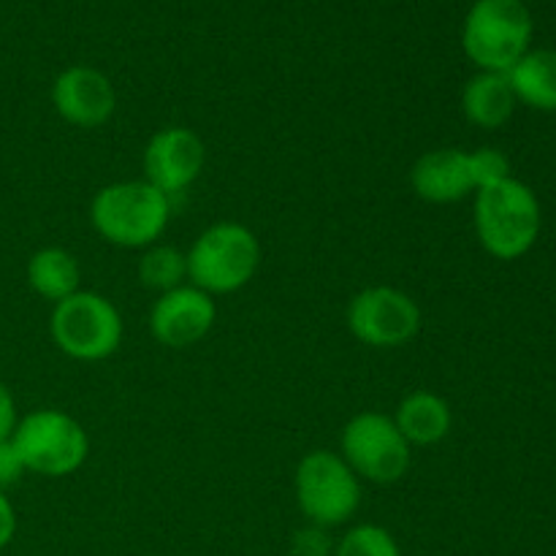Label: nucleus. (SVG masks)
I'll use <instances>...</instances> for the list:
<instances>
[{
  "label": "nucleus",
  "mask_w": 556,
  "mask_h": 556,
  "mask_svg": "<svg viewBox=\"0 0 556 556\" xmlns=\"http://www.w3.org/2000/svg\"><path fill=\"white\" fill-rule=\"evenodd\" d=\"M168 217V195L147 179L106 185L90 204V220L98 237L117 248H150L166 231Z\"/></svg>",
  "instance_id": "nucleus-1"
},
{
  "label": "nucleus",
  "mask_w": 556,
  "mask_h": 556,
  "mask_svg": "<svg viewBox=\"0 0 556 556\" xmlns=\"http://www.w3.org/2000/svg\"><path fill=\"white\" fill-rule=\"evenodd\" d=\"M476 231L494 258L516 261L530 253L541 233V204L530 185L508 177L478 190Z\"/></svg>",
  "instance_id": "nucleus-2"
},
{
  "label": "nucleus",
  "mask_w": 556,
  "mask_h": 556,
  "mask_svg": "<svg viewBox=\"0 0 556 556\" xmlns=\"http://www.w3.org/2000/svg\"><path fill=\"white\" fill-rule=\"evenodd\" d=\"M532 41V14L525 0H476L462 27L465 54L481 71L508 74Z\"/></svg>",
  "instance_id": "nucleus-3"
},
{
  "label": "nucleus",
  "mask_w": 556,
  "mask_h": 556,
  "mask_svg": "<svg viewBox=\"0 0 556 556\" xmlns=\"http://www.w3.org/2000/svg\"><path fill=\"white\" fill-rule=\"evenodd\" d=\"M258 266V237L242 223H215L190 248L188 280L210 296L233 293L253 280Z\"/></svg>",
  "instance_id": "nucleus-4"
},
{
  "label": "nucleus",
  "mask_w": 556,
  "mask_h": 556,
  "mask_svg": "<svg viewBox=\"0 0 556 556\" xmlns=\"http://www.w3.org/2000/svg\"><path fill=\"white\" fill-rule=\"evenodd\" d=\"M11 445L25 470L47 478H63L79 470L90 454V440L81 424L60 410H36L16 424Z\"/></svg>",
  "instance_id": "nucleus-5"
},
{
  "label": "nucleus",
  "mask_w": 556,
  "mask_h": 556,
  "mask_svg": "<svg viewBox=\"0 0 556 556\" xmlns=\"http://www.w3.org/2000/svg\"><path fill=\"white\" fill-rule=\"evenodd\" d=\"M49 331L65 356L76 362H101L123 342V318L101 293L76 291L54 304Z\"/></svg>",
  "instance_id": "nucleus-6"
},
{
  "label": "nucleus",
  "mask_w": 556,
  "mask_h": 556,
  "mask_svg": "<svg viewBox=\"0 0 556 556\" xmlns=\"http://www.w3.org/2000/svg\"><path fill=\"white\" fill-rule=\"evenodd\" d=\"M299 510L315 527H340L362 505V483L340 454L309 451L296 467Z\"/></svg>",
  "instance_id": "nucleus-7"
},
{
  "label": "nucleus",
  "mask_w": 556,
  "mask_h": 556,
  "mask_svg": "<svg viewBox=\"0 0 556 556\" xmlns=\"http://www.w3.org/2000/svg\"><path fill=\"white\" fill-rule=\"evenodd\" d=\"M342 459L364 481L389 483L402 481L410 470V443L402 438L394 418L383 413H358L342 429Z\"/></svg>",
  "instance_id": "nucleus-8"
},
{
  "label": "nucleus",
  "mask_w": 556,
  "mask_h": 556,
  "mask_svg": "<svg viewBox=\"0 0 556 556\" xmlns=\"http://www.w3.org/2000/svg\"><path fill=\"white\" fill-rule=\"evenodd\" d=\"M348 329L369 348H402L421 329V309L400 288H364L348 304Z\"/></svg>",
  "instance_id": "nucleus-9"
},
{
  "label": "nucleus",
  "mask_w": 556,
  "mask_h": 556,
  "mask_svg": "<svg viewBox=\"0 0 556 556\" xmlns=\"http://www.w3.org/2000/svg\"><path fill=\"white\" fill-rule=\"evenodd\" d=\"M217 307L210 293L195 286H179L157 296L150 313V329L161 345L172 351L195 345L212 331Z\"/></svg>",
  "instance_id": "nucleus-10"
},
{
  "label": "nucleus",
  "mask_w": 556,
  "mask_h": 556,
  "mask_svg": "<svg viewBox=\"0 0 556 556\" xmlns=\"http://www.w3.org/2000/svg\"><path fill=\"white\" fill-rule=\"evenodd\" d=\"M204 161L206 150L199 134L179 125L163 128L152 136L144 150V179L172 199L199 179Z\"/></svg>",
  "instance_id": "nucleus-11"
},
{
  "label": "nucleus",
  "mask_w": 556,
  "mask_h": 556,
  "mask_svg": "<svg viewBox=\"0 0 556 556\" xmlns=\"http://www.w3.org/2000/svg\"><path fill=\"white\" fill-rule=\"evenodd\" d=\"M52 103L65 123L76 128H101L117 109V92L103 71L71 65L54 79Z\"/></svg>",
  "instance_id": "nucleus-12"
},
{
  "label": "nucleus",
  "mask_w": 556,
  "mask_h": 556,
  "mask_svg": "<svg viewBox=\"0 0 556 556\" xmlns=\"http://www.w3.org/2000/svg\"><path fill=\"white\" fill-rule=\"evenodd\" d=\"M410 185L418 199L429 204H456L476 190L470 174V155L465 150H432L416 161Z\"/></svg>",
  "instance_id": "nucleus-13"
},
{
  "label": "nucleus",
  "mask_w": 556,
  "mask_h": 556,
  "mask_svg": "<svg viewBox=\"0 0 556 556\" xmlns=\"http://www.w3.org/2000/svg\"><path fill=\"white\" fill-rule=\"evenodd\" d=\"M516 109V92L510 87L508 74H492L481 71L472 76L462 92V112L478 128H503Z\"/></svg>",
  "instance_id": "nucleus-14"
},
{
  "label": "nucleus",
  "mask_w": 556,
  "mask_h": 556,
  "mask_svg": "<svg viewBox=\"0 0 556 556\" xmlns=\"http://www.w3.org/2000/svg\"><path fill=\"white\" fill-rule=\"evenodd\" d=\"M394 424L410 445H434L448 438L454 418L443 396L432 391H413L396 407Z\"/></svg>",
  "instance_id": "nucleus-15"
},
{
  "label": "nucleus",
  "mask_w": 556,
  "mask_h": 556,
  "mask_svg": "<svg viewBox=\"0 0 556 556\" xmlns=\"http://www.w3.org/2000/svg\"><path fill=\"white\" fill-rule=\"evenodd\" d=\"M508 81L516 92V101L538 109V112H556V52L554 49H535L527 52L514 68L508 71Z\"/></svg>",
  "instance_id": "nucleus-16"
},
{
  "label": "nucleus",
  "mask_w": 556,
  "mask_h": 556,
  "mask_svg": "<svg viewBox=\"0 0 556 556\" xmlns=\"http://www.w3.org/2000/svg\"><path fill=\"white\" fill-rule=\"evenodd\" d=\"M79 280L81 269L68 250L43 248L27 261V282H30V288L38 296L49 299L54 304L74 296L79 291Z\"/></svg>",
  "instance_id": "nucleus-17"
},
{
  "label": "nucleus",
  "mask_w": 556,
  "mask_h": 556,
  "mask_svg": "<svg viewBox=\"0 0 556 556\" xmlns=\"http://www.w3.org/2000/svg\"><path fill=\"white\" fill-rule=\"evenodd\" d=\"M139 277L147 288H155L161 293L174 291L188 280V255L168 244L150 248L139 261Z\"/></svg>",
  "instance_id": "nucleus-18"
},
{
  "label": "nucleus",
  "mask_w": 556,
  "mask_h": 556,
  "mask_svg": "<svg viewBox=\"0 0 556 556\" xmlns=\"http://www.w3.org/2000/svg\"><path fill=\"white\" fill-rule=\"evenodd\" d=\"M331 556H402L394 535L378 525H358L342 535Z\"/></svg>",
  "instance_id": "nucleus-19"
},
{
  "label": "nucleus",
  "mask_w": 556,
  "mask_h": 556,
  "mask_svg": "<svg viewBox=\"0 0 556 556\" xmlns=\"http://www.w3.org/2000/svg\"><path fill=\"white\" fill-rule=\"evenodd\" d=\"M467 155H470V174L472 182H476V193L510 177V161L494 147H481V150L467 152Z\"/></svg>",
  "instance_id": "nucleus-20"
},
{
  "label": "nucleus",
  "mask_w": 556,
  "mask_h": 556,
  "mask_svg": "<svg viewBox=\"0 0 556 556\" xmlns=\"http://www.w3.org/2000/svg\"><path fill=\"white\" fill-rule=\"evenodd\" d=\"M334 554V543H331L329 532L324 527H307V530L296 532L293 538V556H331Z\"/></svg>",
  "instance_id": "nucleus-21"
},
{
  "label": "nucleus",
  "mask_w": 556,
  "mask_h": 556,
  "mask_svg": "<svg viewBox=\"0 0 556 556\" xmlns=\"http://www.w3.org/2000/svg\"><path fill=\"white\" fill-rule=\"evenodd\" d=\"M22 472H25V465H22L20 454H16V448L11 445V440L0 443V492L14 486L22 478Z\"/></svg>",
  "instance_id": "nucleus-22"
},
{
  "label": "nucleus",
  "mask_w": 556,
  "mask_h": 556,
  "mask_svg": "<svg viewBox=\"0 0 556 556\" xmlns=\"http://www.w3.org/2000/svg\"><path fill=\"white\" fill-rule=\"evenodd\" d=\"M16 402L14 396H11V391L5 389L3 383H0V443H5V440H11V434H14L16 429Z\"/></svg>",
  "instance_id": "nucleus-23"
},
{
  "label": "nucleus",
  "mask_w": 556,
  "mask_h": 556,
  "mask_svg": "<svg viewBox=\"0 0 556 556\" xmlns=\"http://www.w3.org/2000/svg\"><path fill=\"white\" fill-rule=\"evenodd\" d=\"M14 532H16V514H14V505L9 503L3 492H0V552L14 541Z\"/></svg>",
  "instance_id": "nucleus-24"
}]
</instances>
